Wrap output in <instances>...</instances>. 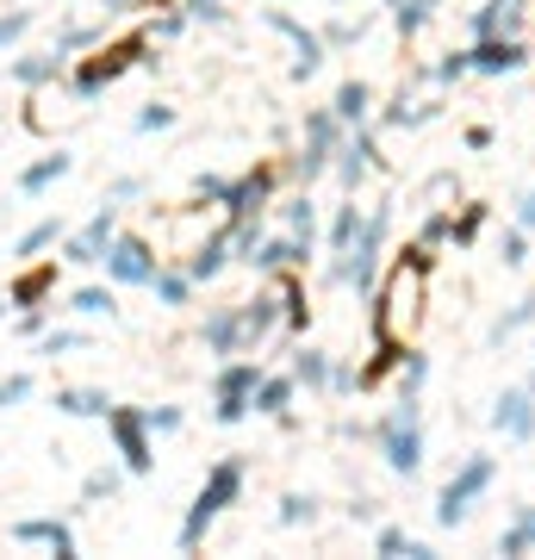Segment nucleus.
Instances as JSON below:
<instances>
[{
  "instance_id": "obj_46",
  "label": "nucleus",
  "mask_w": 535,
  "mask_h": 560,
  "mask_svg": "<svg viewBox=\"0 0 535 560\" xmlns=\"http://www.w3.org/2000/svg\"><path fill=\"white\" fill-rule=\"evenodd\" d=\"M181 25H187V13L175 7V13H162V20H150L143 32H150V44H175V38H181Z\"/></svg>"
},
{
  "instance_id": "obj_57",
  "label": "nucleus",
  "mask_w": 535,
  "mask_h": 560,
  "mask_svg": "<svg viewBox=\"0 0 535 560\" xmlns=\"http://www.w3.org/2000/svg\"><path fill=\"white\" fill-rule=\"evenodd\" d=\"M138 194H143V180H138V175H119L113 187H106V200H138Z\"/></svg>"
},
{
  "instance_id": "obj_25",
  "label": "nucleus",
  "mask_w": 535,
  "mask_h": 560,
  "mask_svg": "<svg viewBox=\"0 0 535 560\" xmlns=\"http://www.w3.org/2000/svg\"><path fill=\"white\" fill-rule=\"evenodd\" d=\"M374 548H380L386 560H430V548H423L411 529H398V523H380V529H374Z\"/></svg>"
},
{
  "instance_id": "obj_52",
  "label": "nucleus",
  "mask_w": 535,
  "mask_h": 560,
  "mask_svg": "<svg viewBox=\"0 0 535 560\" xmlns=\"http://www.w3.org/2000/svg\"><path fill=\"white\" fill-rule=\"evenodd\" d=\"M442 237H449V212H430V219H423V231H417V249H437Z\"/></svg>"
},
{
  "instance_id": "obj_56",
  "label": "nucleus",
  "mask_w": 535,
  "mask_h": 560,
  "mask_svg": "<svg viewBox=\"0 0 535 560\" xmlns=\"http://www.w3.org/2000/svg\"><path fill=\"white\" fill-rule=\"evenodd\" d=\"M361 38V20L349 25V20H337V25H324V44H330V50H342V44H356Z\"/></svg>"
},
{
  "instance_id": "obj_18",
  "label": "nucleus",
  "mask_w": 535,
  "mask_h": 560,
  "mask_svg": "<svg viewBox=\"0 0 535 560\" xmlns=\"http://www.w3.org/2000/svg\"><path fill=\"white\" fill-rule=\"evenodd\" d=\"M256 386H261V368L249 355H237V361H224V368H219L212 399H256Z\"/></svg>"
},
{
  "instance_id": "obj_2",
  "label": "nucleus",
  "mask_w": 535,
  "mask_h": 560,
  "mask_svg": "<svg viewBox=\"0 0 535 560\" xmlns=\"http://www.w3.org/2000/svg\"><path fill=\"white\" fill-rule=\"evenodd\" d=\"M374 442H380V455H386L393 474L417 480V474H423V399H398L393 411L374 423Z\"/></svg>"
},
{
  "instance_id": "obj_35",
  "label": "nucleus",
  "mask_w": 535,
  "mask_h": 560,
  "mask_svg": "<svg viewBox=\"0 0 535 560\" xmlns=\"http://www.w3.org/2000/svg\"><path fill=\"white\" fill-rule=\"evenodd\" d=\"M530 318H535V293H530V300H516L511 312H504V318H492V330H486V342H511V337H516V330H523Z\"/></svg>"
},
{
  "instance_id": "obj_36",
  "label": "nucleus",
  "mask_w": 535,
  "mask_h": 560,
  "mask_svg": "<svg viewBox=\"0 0 535 560\" xmlns=\"http://www.w3.org/2000/svg\"><path fill=\"white\" fill-rule=\"evenodd\" d=\"M280 219H287V231H299V237H317V206L305 200V187H299L293 200L280 206Z\"/></svg>"
},
{
  "instance_id": "obj_34",
  "label": "nucleus",
  "mask_w": 535,
  "mask_h": 560,
  "mask_svg": "<svg viewBox=\"0 0 535 560\" xmlns=\"http://www.w3.org/2000/svg\"><path fill=\"white\" fill-rule=\"evenodd\" d=\"M423 381H430V355L405 349V368H398V399H423Z\"/></svg>"
},
{
  "instance_id": "obj_40",
  "label": "nucleus",
  "mask_w": 535,
  "mask_h": 560,
  "mask_svg": "<svg viewBox=\"0 0 535 560\" xmlns=\"http://www.w3.org/2000/svg\"><path fill=\"white\" fill-rule=\"evenodd\" d=\"M280 318L293 324V330H305V318H312V305H305V293H299V280H280Z\"/></svg>"
},
{
  "instance_id": "obj_23",
  "label": "nucleus",
  "mask_w": 535,
  "mask_h": 560,
  "mask_svg": "<svg viewBox=\"0 0 535 560\" xmlns=\"http://www.w3.org/2000/svg\"><path fill=\"white\" fill-rule=\"evenodd\" d=\"M69 168H75V156H62V150H57V156H44V162H32V168L20 175V194H25V200H38L44 187H57Z\"/></svg>"
},
{
  "instance_id": "obj_7",
  "label": "nucleus",
  "mask_w": 535,
  "mask_h": 560,
  "mask_svg": "<svg viewBox=\"0 0 535 560\" xmlns=\"http://www.w3.org/2000/svg\"><path fill=\"white\" fill-rule=\"evenodd\" d=\"M143 50H150V32H138V38L113 44L106 57H94V62H88V69L75 75V101H100V88H106V81H119L125 69H131V62H150Z\"/></svg>"
},
{
  "instance_id": "obj_17",
  "label": "nucleus",
  "mask_w": 535,
  "mask_h": 560,
  "mask_svg": "<svg viewBox=\"0 0 535 560\" xmlns=\"http://www.w3.org/2000/svg\"><path fill=\"white\" fill-rule=\"evenodd\" d=\"M50 287H57V261H38L32 275H20L13 287H7V300H0V318H7V305H13V312H25V305H38L44 293H50Z\"/></svg>"
},
{
  "instance_id": "obj_45",
  "label": "nucleus",
  "mask_w": 535,
  "mask_h": 560,
  "mask_svg": "<svg viewBox=\"0 0 535 560\" xmlns=\"http://www.w3.org/2000/svg\"><path fill=\"white\" fill-rule=\"evenodd\" d=\"M461 75H474V44H467V50H449V57L437 62V81H461Z\"/></svg>"
},
{
  "instance_id": "obj_58",
  "label": "nucleus",
  "mask_w": 535,
  "mask_h": 560,
  "mask_svg": "<svg viewBox=\"0 0 535 560\" xmlns=\"http://www.w3.org/2000/svg\"><path fill=\"white\" fill-rule=\"evenodd\" d=\"M356 386H361L356 368H330V393H356Z\"/></svg>"
},
{
  "instance_id": "obj_6",
  "label": "nucleus",
  "mask_w": 535,
  "mask_h": 560,
  "mask_svg": "<svg viewBox=\"0 0 535 560\" xmlns=\"http://www.w3.org/2000/svg\"><path fill=\"white\" fill-rule=\"evenodd\" d=\"M106 430L119 442V455L131 474H150L156 467V436H150V423H143V405H113L106 411Z\"/></svg>"
},
{
  "instance_id": "obj_11",
  "label": "nucleus",
  "mask_w": 535,
  "mask_h": 560,
  "mask_svg": "<svg viewBox=\"0 0 535 560\" xmlns=\"http://www.w3.org/2000/svg\"><path fill=\"white\" fill-rule=\"evenodd\" d=\"M268 25H275L280 38H293V81H312L317 69H324V50H330V44H324V32H305V25L293 20V13H268Z\"/></svg>"
},
{
  "instance_id": "obj_61",
  "label": "nucleus",
  "mask_w": 535,
  "mask_h": 560,
  "mask_svg": "<svg viewBox=\"0 0 535 560\" xmlns=\"http://www.w3.org/2000/svg\"><path fill=\"white\" fill-rule=\"evenodd\" d=\"M386 7H405V0H386Z\"/></svg>"
},
{
  "instance_id": "obj_8",
  "label": "nucleus",
  "mask_w": 535,
  "mask_h": 560,
  "mask_svg": "<svg viewBox=\"0 0 535 560\" xmlns=\"http://www.w3.org/2000/svg\"><path fill=\"white\" fill-rule=\"evenodd\" d=\"M330 168H337V180L342 187H349V194H361V180L374 175L380 168V143H374V125H356V131H349V138L337 143V162H330Z\"/></svg>"
},
{
  "instance_id": "obj_9",
  "label": "nucleus",
  "mask_w": 535,
  "mask_h": 560,
  "mask_svg": "<svg viewBox=\"0 0 535 560\" xmlns=\"http://www.w3.org/2000/svg\"><path fill=\"white\" fill-rule=\"evenodd\" d=\"M119 237V212L106 206V212H94V219L81 224L75 237H62V261H75V268H100V256H106V243Z\"/></svg>"
},
{
  "instance_id": "obj_43",
  "label": "nucleus",
  "mask_w": 535,
  "mask_h": 560,
  "mask_svg": "<svg viewBox=\"0 0 535 560\" xmlns=\"http://www.w3.org/2000/svg\"><path fill=\"white\" fill-rule=\"evenodd\" d=\"M32 20H38L32 7H13V13H0V50H7V44H20L25 32H32Z\"/></svg>"
},
{
  "instance_id": "obj_13",
  "label": "nucleus",
  "mask_w": 535,
  "mask_h": 560,
  "mask_svg": "<svg viewBox=\"0 0 535 560\" xmlns=\"http://www.w3.org/2000/svg\"><path fill=\"white\" fill-rule=\"evenodd\" d=\"M280 324V287L275 293H256V300L237 305V349L256 355V342H268V330Z\"/></svg>"
},
{
  "instance_id": "obj_12",
  "label": "nucleus",
  "mask_w": 535,
  "mask_h": 560,
  "mask_svg": "<svg viewBox=\"0 0 535 560\" xmlns=\"http://www.w3.org/2000/svg\"><path fill=\"white\" fill-rule=\"evenodd\" d=\"M492 430H498V436H511V442H530L535 436V386H511V393H498Z\"/></svg>"
},
{
  "instance_id": "obj_5",
  "label": "nucleus",
  "mask_w": 535,
  "mask_h": 560,
  "mask_svg": "<svg viewBox=\"0 0 535 560\" xmlns=\"http://www.w3.org/2000/svg\"><path fill=\"white\" fill-rule=\"evenodd\" d=\"M100 268H106V280H113V287H150V280H156V268H162V256L143 237H125V231H119V237L106 243Z\"/></svg>"
},
{
  "instance_id": "obj_53",
  "label": "nucleus",
  "mask_w": 535,
  "mask_h": 560,
  "mask_svg": "<svg viewBox=\"0 0 535 560\" xmlns=\"http://www.w3.org/2000/svg\"><path fill=\"white\" fill-rule=\"evenodd\" d=\"M181 13H187V20H212V25H224V0H181Z\"/></svg>"
},
{
  "instance_id": "obj_4",
  "label": "nucleus",
  "mask_w": 535,
  "mask_h": 560,
  "mask_svg": "<svg viewBox=\"0 0 535 560\" xmlns=\"http://www.w3.org/2000/svg\"><path fill=\"white\" fill-rule=\"evenodd\" d=\"M380 249H386V212H368V224H361V237L356 249L330 268V280L337 287H356V293H374V280H380Z\"/></svg>"
},
{
  "instance_id": "obj_27",
  "label": "nucleus",
  "mask_w": 535,
  "mask_h": 560,
  "mask_svg": "<svg viewBox=\"0 0 535 560\" xmlns=\"http://www.w3.org/2000/svg\"><path fill=\"white\" fill-rule=\"evenodd\" d=\"M498 555H535V504H516V517L498 536Z\"/></svg>"
},
{
  "instance_id": "obj_32",
  "label": "nucleus",
  "mask_w": 535,
  "mask_h": 560,
  "mask_svg": "<svg viewBox=\"0 0 535 560\" xmlns=\"http://www.w3.org/2000/svg\"><path fill=\"white\" fill-rule=\"evenodd\" d=\"M69 305H75L81 318H113V312H119V300H113V280H106V287H75V293H69Z\"/></svg>"
},
{
  "instance_id": "obj_15",
  "label": "nucleus",
  "mask_w": 535,
  "mask_h": 560,
  "mask_svg": "<svg viewBox=\"0 0 535 560\" xmlns=\"http://www.w3.org/2000/svg\"><path fill=\"white\" fill-rule=\"evenodd\" d=\"M268 200H275V175H268V168H256V175L231 180L224 212H231V224H243V219H261V212H268Z\"/></svg>"
},
{
  "instance_id": "obj_14",
  "label": "nucleus",
  "mask_w": 535,
  "mask_h": 560,
  "mask_svg": "<svg viewBox=\"0 0 535 560\" xmlns=\"http://www.w3.org/2000/svg\"><path fill=\"white\" fill-rule=\"evenodd\" d=\"M7 536L20 541V548H50L57 560L75 555V529H69L62 517H20L13 529H7Z\"/></svg>"
},
{
  "instance_id": "obj_19",
  "label": "nucleus",
  "mask_w": 535,
  "mask_h": 560,
  "mask_svg": "<svg viewBox=\"0 0 535 560\" xmlns=\"http://www.w3.org/2000/svg\"><path fill=\"white\" fill-rule=\"evenodd\" d=\"M62 69H69V57H57V50H38V57H13L7 62V75L20 81V88H50V81H62Z\"/></svg>"
},
{
  "instance_id": "obj_49",
  "label": "nucleus",
  "mask_w": 535,
  "mask_h": 560,
  "mask_svg": "<svg viewBox=\"0 0 535 560\" xmlns=\"http://www.w3.org/2000/svg\"><path fill=\"white\" fill-rule=\"evenodd\" d=\"M479 224H486V206H467V212H461V224L449 219V237H455V243H474Z\"/></svg>"
},
{
  "instance_id": "obj_55",
  "label": "nucleus",
  "mask_w": 535,
  "mask_h": 560,
  "mask_svg": "<svg viewBox=\"0 0 535 560\" xmlns=\"http://www.w3.org/2000/svg\"><path fill=\"white\" fill-rule=\"evenodd\" d=\"M194 194H199V200H219V206H224L231 180H224V175H194Z\"/></svg>"
},
{
  "instance_id": "obj_29",
  "label": "nucleus",
  "mask_w": 535,
  "mask_h": 560,
  "mask_svg": "<svg viewBox=\"0 0 535 560\" xmlns=\"http://www.w3.org/2000/svg\"><path fill=\"white\" fill-rule=\"evenodd\" d=\"M293 381L312 386V393H330V355H324V349H299L293 355Z\"/></svg>"
},
{
  "instance_id": "obj_3",
  "label": "nucleus",
  "mask_w": 535,
  "mask_h": 560,
  "mask_svg": "<svg viewBox=\"0 0 535 560\" xmlns=\"http://www.w3.org/2000/svg\"><path fill=\"white\" fill-rule=\"evenodd\" d=\"M492 480H498V460L492 455H467L455 467V480L437 492V523L442 529H461L467 523V511H474V499H486L492 492Z\"/></svg>"
},
{
  "instance_id": "obj_10",
  "label": "nucleus",
  "mask_w": 535,
  "mask_h": 560,
  "mask_svg": "<svg viewBox=\"0 0 535 560\" xmlns=\"http://www.w3.org/2000/svg\"><path fill=\"white\" fill-rule=\"evenodd\" d=\"M530 62V44L511 38V32H492V38H474V75H516Z\"/></svg>"
},
{
  "instance_id": "obj_60",
  "label": "nucleus",
  "mask_w": 535,
  "mask_h": 560,
  "mask_svg": "<svg viewBox=\"0 0 535 560\" xmlns=\"http://www.w3.org/2000/svg\"><path fill=\"white\" fill-rule=\"evenodd\" d=\"M100 7H106V13H131V0H100Z\"/></svg>"
},
{
  "instance_id": "obj_28",
  "label": "nucleus",
  "mask_w": 535,
  "mask_h": 560,
  "mask_svg": "<svg viewBox=\"0 0 535 560\" xmlns=\"http://www.w3.org/2000/svg\"><path fill=\"white\" fill-rule=\"evenodd\" d=\"M361 224H368V212H361L356 200H349V206H337V219H330V231H324V237H330V256H349V249H356Z\"/></svg>"
},
{
  "instance_id": "obj_20",
  "label": "nucleus",
  "mask_w": 535,
  "mask_h": 560,
  "mask_svg": "<svg viewBox=\"0 0 535 560\" xmlns=\"http://www.w3.org/2000/svg\"><path fill=\"white\" fill-rule=\"evenodd\" d=\"M330 113H337L349 131H356V125H368V113H374V88H368V81H342L337 101H330Z\"/></svg>"
},
{
  "instance_id": "obj_41",
  "label": "nucleus",
  "mask_w": 535,
  "mask_h": 560,
  "mask_svg": "<svg viewBox=\"0 0 535 560\" xmlns=\"http://www.w3.org/2000/svg\"><path fill=\"white\" fill-rule=\"evenodd\" d=\"M275 517H280V529H299V523H317V504H312V499H299V492H287Z\"/></svg>"
},
{
  "instance_id": "obj_39",
  "label": "nucleus",
  "mask_w": 535,
  "mask_h": 560,
  "mask_svg": "<svg viewBox=\"0 0 535 560\" xmlns=\"http://www.w3.org/2000/svg\"><path fill=\"white\" fill-rule=\"evenodd\" d=\"M125 474H131V467H100V474H88L81 499H88V504H94V499H113V492L125 486Z\"/></svg>"
},
{
  "instance_id": "obj_31",
  "label": "nucleus",
  "mask_w": 535,
  "mask_h": 560,
  "mask_svg": "<svg viewBox=\"0 0 535 560\" xmlns=\"http://www.w3.org/2000/svg\"><path fill=\"white\" fill-rule=\"evenodd\" d=\"M62 237H69V231H62V219H38V224H32V231H25L20 243H13V256H25V261H32V256H44V249H57Z\"/></svg>"
},
{
  "instance_id": "obj_16",
  "label": "nucleus",
  "mask_w": 535,
  "mask_h": 560,
  "mask_svg": "<svg viewBox=\"0 0 535 560\" xmlns=\"http://www.w3.org/2000/svg\"><path fill=\"white\" fill-rule=\"evenodd\" d=\"M224 268H231V231H212V237L187 256V275H194V287H206V280H219Z\"/></svg>"
},
{
  "instance_id": "obj_1",
  "label": "nucleus",
  "mask_w": 535,
  "mask_h": 560,
  "mask_svg": "<svg viewBox=\"0 0 535 560\" xmlns=\"http://www.w3.org/2000/svg\"><path fill=\"white\" fill-rule=\"evenodd\" d=\"M243 499V460L237 455H224L212 474H206V486L194 492V504H187V517H181V536H175V548L181 555H194L199 541H206V529L231 511V504Z\"/></svg>"
},
{
  "instance_id": "obj_26",
  "label": "nucleus",
  "mask_w": 535,
  "mask_h": 560,
  "mask_svg": "<svg viewBox=\"0 0 535 560\" xmlns=\"http://www.w3.org/2000/svg\"><path fill=\"white\" fill-rule=\"evenodd\" d=\"M293 374H261V386H256V411L261 418H287V405H293Z\"/></svg>"
},
{
  "instance_id": "obj_22",
  "label": "nucleus",
  "mask_w": 535,
  "mask_h": 560,
  "mask_svg": "<svg viewBox=\"0 0 535 560\" xmlns=\"http://www.w3.org/2000/svg\"><path fill=\"white\" fill-rule=\"evenodd\" d=\"M516 25H523V0H486L474 13V38H492V32H511L516 38Z\"/></svg>"
},
{
  "instance_id": "obj_42",
  "label": "nucleus",
  "mask_w": 535,
  "mask_h": 560,
  "mask_svg": "<svg viewBox=\"0 0 535 560\" xmlns=\"http://www.w3.org/2000/svg\"><path fill=\"white\" fill-rule=\"evenodd\" d=\"M498 261H504V268H523V261H530V231H523V224H511V231H504Z\"/></svg>"
},
{
  "instance_id": "obj_24",
  "label": "nucleus",
  "mask_w": 535,
  "mask_h": 560,
  "mask_svg": "<svg viewBox=\"0 0 535 560\" xmlns=\"http://www.w3.org/2000/svg\"><path fill=\"white\" fill-rule=\"evenodd\" d=\"M199 342H206L212 355H243V349H237V305L212 312V318H206V330H199Z\"/></svg>"
},
{
  "instance_id": "obj_51",
  "label": "nucleus",
  "mask_w": 535,
  "mask_h": 560,
  "mask_svg": "<svg viewBox=\"0 0 535 560\" xmlns=\"http://www.w3.org/2000/svg\"><path fill=\"white\" fill-rule=\"evenodd\" d=\"M13 330H20V337H32V342H38L44 330H50V318H44V305H25L20 318H13Z\"/></svg>"
},
{
  "instance_id": "obj_59",
  "label": "nucleus",
  "mask_w": 535,
  "mask_h": 560,
  "mask_svg": "<svg viewBox=\"0 0 535 560\" xmlns=\"http://www.w3.org/2000/svg\"><path fill=\"white\" fill-rule=\"evenodd\" d=\"M516 224H523V231H535V187L516 200Z\"/></svg>"
},
{
  "instance_id": "obj_48",
  "label": "nucleus",
  "mask_w": 535,
  "mask_h": 560,
  "mask_svg": "<svg viewBox=\"0 0 535 560\" xmlns=\"http://www.w3.org/2000/svg\"><path fill=\"white\" fill-rule=\"evenodd\" d=\"M32 399V374H7L0 381V411H13V405H25Z\"/></svg>"
},
{
  "instance_id": "obj_21",
  "label": "nucleus",
  "mask_w": 535,
  "mask_h": 560,
  "mask_svg": "<svg viewBox=\"0 0 535 560\" xmlns=\"http://www.w3.org/2000/svg\"><path fill=\"white\" fill-rule=\"evenodd\" d=\"M57 411L62 418H106L113 399H106L100 386H57Z\"/></svg>"
},
{
  "instance_id": "obj_30",
  "label": "nucleus",
  "mask_w": 535,
  "mask_h": 560,
  "mask_svg": "<svg viewBox=\"0 0 535 560\" xmlns=\"http://www.w3.org/2000/svg\"><path fill=\"white\" fill-rule=\"evenodd\" d=\"M243 268H256V275H280V268H293V237H261L256 256L243 261Z\"/></svg>"
},
{
  "instance_id": "obj_54",
  "label": "nucleus",
  "mask_w": 535,
  "mask_h": 560,
  "mask_svg": "<svg viewBox=\"0 0 535 560\" xmlns=\"http://www.w3.org/2000/svg\"><path fill=\"white\" fill-rule=\"evenodd\" d=\"M249 411H256V399H219V411H212V418H219L224 430H231V423H243Z\"/></svg>"
},
{
  "instance_id": "obj_62",
  "label": "nucleus",
  "mask_w": 535,
  "mask_h": 560,
  "mask_svg": "<svg viewBox=\"0 0 535 560\" xmlns=\"http://www.w3.org/2000/svg\"><path fill=\"white\" fill-rule=\"evenodd\" d=\"M530 386H535V368H530Z\"/></svg>"
},
{
  "instance_id": "obj_44",
  "label": "nucleus",
  "mask_w": 535,
  "mask_h": 560,
  "mask_svg": "<svg viewBox=\"0 0 535 560\" xmlns=\"http://www.w3.org/2000/svg\"><path fill=\"white\" fill-rule=\"evenodd\" d=\"M81 342H88L81 330H44V337H38V355L57 361V355H69V349H81Z\"/></svg>"
},
{
  "instance_id": "obj_47",
  "label": "nucleus",
  "mask_w": 535,
  "mask_h": 560,
  "mask_svg": "<svg viewBox=\"0 0 535 560\" xmlns=\"http://www.w3.org/2000/svg\"><path fill=\"white\" fill-rule=\"evenodd\" d=\"M143 423H150V436H175L181 411H175V405H150V411H143Z\"/></svg>"
},
{
  "instance_id": "obj_50",
  "label": "nucleus",
  "mask_w": 535,
  "mask_h": 560,
  "mask_svg": "<svg viewBox=\"0 0 535 560\" xmlns=\"http://www.w3.org/2000/svg\"><path fill=\"white\" fill-rule=\"evenodd\" d=\"M168 125H175V106H168V101H150L138 113V131H168Z\"/></svg>"
},
{
  "instance_id": "obj_33",
  "label": "nucleus",
  "mask_w": 535,
  "mask_h": 560,
  "mask_svg": "<svg viewBox=\"0 0 535 560\" xmlns=\"http://www.w3.org/2000/svg\"><path fill=\"white\" fill-rule=\"evenodd\" d=\"M430 119H437V106H430V101H423V106H417V101H405V88H398V94H393V106L380 113V125H430Z\"/></svg>"
},
{
  "instance_id": "obj_38",
  "label": "nucleus",
  "mask_w": 535,
  "mask_h": 560,
  "mask_svg": "<svg viewBox=\"0 0 535 560\" xmlns=\"http://www.w3.org/2000/svg\"><path fill=\"white\" fill-rule=\"evenodd\" d=\"M100 38H106L100 25H69V32H57V44H50V50H57V57H75V50H94Z\"/></svg>"
},
{
  "instance_id": "obj_37",
  "label": "nucleus",
  "mask_w": 535,
  "mask_h": 560,
  "mask_svg": "<svg viewBox=\"0 0 535 560\" xmlns=\"http://www.w3.org/2000/svg\"><path fill=\"white\" fill-rule=\"evenodd\" d=\"M150 293H156L162 305H187V293H194V275H168V268H156Z\"/></svg>"
}]
</instances>
